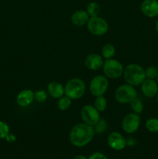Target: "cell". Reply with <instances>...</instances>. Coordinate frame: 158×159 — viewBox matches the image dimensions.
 I'll use <instances>...</instances> for the list:
<instances>
[{
	"label": "cell",
	"mask_w": 158,
	"mask_h": 159,
	"mask_svg": "<svg viewBox=\"0 0 158 159\" xmlns=\"http://www.w3.org/2000/svg\"><path fill=\"white\" fill-rule=\"evenodd\" d=\"M88 159H108V158L101 152H94L92 155H90Z\"/></svg>",
	"instance_id": "4316f807"
},
{
	"label": "cell",
	"mask_w": 158,
	"mask_h": 159,
	"mask_svg": "<svg viewBox=\"0 0 158 159\" xmlns=\"http://www.w3.org/2000/svg\"><path fill=\"white\" fill-rule=\"evenodd\" d=\"M108 87V81L103 75H97L91 79L89 89L94 96H103L106 93Z\"/></svg>",
	"instance_id": "52a82bcc"
},
{
	"label": "cell",
	"mask_w": 158,
	"mask_h": 159,
	"mask_svg": "<svg viewBox=\"0 0 158 159\" xmlns=\"http://www.w3.org/2000/svg\"><path fill=\"white\" fill-rule=\"evenodd\" d=\"M108 146L115 151H121L126 146V141L121 134L118 132H112L107 138Z\"/></svg>",
	"instance_id": "30bf717a"
},
{
	"label": "cell",
	"mask_w": 158,
	"mask_h": 159,
	"mask_svg": "<svg viewBox=\"0 0 158 159\" xmlns=\"http://www.w3.org/2000/svg\"><path fill=\"white\" fill-rule=\"evenodd\" d=\"M140 8L143 13L150 18L158 15V2L156 0H144Z\"/></svg>",
	"instance_id": "4fadbf2b"
},
{
	"label": "cell",
	"mask_w": 158,
	"mask_h": 159,
	"mask_svg": "<svg viewBox=\"0 0 158 159\" xmlns=\"http://www.w3.org/2000/svg\"><path fill=\"white\" fill-rule=\"evenodd\" d=\"M71 105V99L68 96H62L60 99H58V102H57V107L61 111H65L68 110Z\"/></svg>",
	"instance_id": "d6986e66"
},
{
	"label": "cell",
	"mask_w": 158,
	"mask_h": 159,
	"mask_svg": "<svg viewBox=\"0 0 158 159\" xmlns=\"http://www.w3.org/2000/svg\"><path fill=\"white\" fill-rule=\"evenodd\" d=\"M9 134V127L4 121H0V139H4Z\"/></svg>",
	"instance_id": "484cf974"
},
{
	"label": "cell",
	"mask_w": 158,
	"mask_h": 159,
	"mask_svg": "<svg viewBox=\"0 0 158 159\" xmlns=\"http://www.w3.org/2000/svg\"><path fill=\"white\" fill-rule=\"evenodd\" d=\"M129 103L133 112L136 113V114H139L143 110V102L140 99H138V98L136 97L135 99H133Z\"/></svg>",
	"instance_id": "ffe728a7"
},
{
	"label": "cell",
	"mask_w": 158,
	"mask_h": 159,
	"mask_svg": "<svg viewBox=\"0 0 158 159\" xmlns=\"http://www.w3.org/2000/svg\"><path fill=\"white\" fill-rule=\"evenodd\" d=\"M81 120L85 124L90 126H94L100 119L99 112L94 108V106L88 104L82 107L81 111Z\"/></svg>",
	"instance_id": "9c48e42d"
},
{
	"label": "cell",
	"mask_w": 158,
	"mask_h": 159,
	"mask_svg": "<svg viewBox=\"0 0 158 159\" xmlns=\"http://www.w3.org/2000/svg\"><path fill=\"white\" fill-rule=\"evenodd\" d=\"M146 77L150 79H156L158 75V69L154 66H150L145 70Z\"/></svg>",
	"instance_id": "cb8c5ba5"
},
{
	"label": "cell",
	"mask_w": 158,
	"mask_h": 159,
	"mask_svg": "<svg viewBox=\"0 0 158 159\" xmlns=\"http://www.w3.org/2000/svg\"><path fill=\"white\" fill-rule=\"evenodd\" d=\"M140 125V117L135 113H128L124 116L122 122V127L127 134H133L139 129Z\"/></svg>",
	"instance_id": "ba28073f"
},
{
	"label": "cell",
	"mask_w": 158,
	"mask_h": 159,
	"mask_svg": "<svg viewBox=\"0 0 158 159\" xmlns=\"http://www.w3.org/2000/svg\"><path fill=\"white\" fill-rule=\"evenodd\" d=\"M94 107L99 112L105 111L107 107V100L103 96H96L94 101Z\"/></svg>",
	"instance_id": "ac0fdd59"
},
{
	"label": "cell",
	"mask_w": 158,
	"mask_h": 159,
	"mask_svg": "<svg viewBox=\"0 0 158 159\" xmlns=\"http://www.w3.org/2000/svg\"><path fill=\"white\" fill-rule=\"evenodd\" d=\"M94 134L95 133L92 126L85 123L76 124L70 131V141L75 147L81 148L89 144L92 141Z\"/></svg>",
	"instance_id": "6da1fadb"
},
{
	"label": "cell",
	"mask_w": 158,
	"mask_h": 159,
	"mask_svg": "<svg viewBox=\"0 0 158 159\" xmlns=\"http://www.w3.org/2000/svg\"><path fill=\"white\" fill-rule=\"evenodd\" d=\"M102 68L104 74L109 79H118L123 75V66L116 59H106V61H104Z\"/></svg>",
	"instance_id": "5b68a950"
},
{
	"label": "cell",
	"mask_w": 158,
	"mask_h": 159,
	"mask_svg": "<svg viewBox=\"0 0 158 159\" xmlns=\"http://www.w3.org/2000/svg\"><path fill=\"white\" fill-rule=\"evenodd\" d=\"M73 159H88L84 155H77V156L74 157Z\"/></svg>",
	"instance_id": "f1b7e54d"
},
{
	"label": "cell",
	"mask_w": 158,
	"mask_h": 159,
	"mask_svg": "<svg viewBox=\"0 0 158 159\" xmlns=\"http://www.w3.org/2000/svg\"><path fill=\"white\" fill-rule=\"evenodd\" d=\"M93 128H94V133L99 134H103L107 129L106 120L104 119H99V120L93 126Z\"/></svg>",
	"instance_id": "603a6c76"
},
{
	"label": "cell",
	"mask_w": 158,
	"mask_h": 159,
	"mask_svg": "<svg viewBox=\"0 0 158 159\" xmlns=\"http://www.w3.org/2000/svg\"><path fill=\"white\" fill-rule=\"evenodd\" d=\"M155 27H156V32L158 33V20H157V21H156V26H155Z\"/></svg>",
	"instance_id": "f546056e"
},
{
	"label": "cell",
	"mask_w": 158,
	"mask_h": 159,
	"mask_svg": "<svg viewBox=\"0 0 158 159\" xmlns=\"http://www.w3.org/2000/svg\"><path fill=\"white\" fill-rule=\"evenodd\" d=\"M156 100H157V102H158V93H157V94H156Z\"/></svg>",
	"instance_id": "4dcf8cb0"
},
{
	"label": "cell",
	"mask_w": 158,
	"mask_h": 159,
	"mask_svg": "<svg viewBox=\"0 0 158 159\" xmlns=\"http://www.w3.org/2000/svg\"><path fill=\"white\" fill-rule=\"evenodd\" d=\"M156 83H157V85H158V75H157V77H156Z\"/></svg>",
	"instance_id": "1f68e13d"
},
{
	"label": "cell",
	"mask_w": 158,
	"mask_h": 159,
	"mask_svg": "<svg viewBox=\"0 0 158 159\" xmlns=\"http://www.w3.org/2000/svg\"><path fill=\"white\" fill-rule=\"evenodd\" d=\"M6 139L8 142H14V141H15V137L14 136L13 134H9L6 136Z\"/></svg>",
	"instance_id": "83f0119b"
},
{
	"label": "cell",
	"mask_w": 158,
	"mask_h": 159,
	"mask_svg": "<svg viewBox=\"0 0 158 159\" xmlns=\"http://www.w3.org/2000/svg\"><path fill=\"white\" fill-rule=\"evenodd\" d=\"M88 30L92 35L102 36L108 30V24L105 20L102 17H91L87 23Z\"/></svg>",
	"instance_id": "8992f818"
},
{
	"label": "cell",
	"mask_w": 158,
	"mask_h": 159,
	"mask_svg": "<svg viewBox=\"0 0 158 159\" xmlns=\"http://www.w3.org/2000/svg\"><path fill=\"white\" fill-rule=\"evenodd\" d=\"M124 79L127 84L133 86H139L147 79L145 70L137 64H130L124 68Z\"/></svg>",
	"instance_id": "7a4b0ae2"
},
{
	"label": "cell",
	"mask_w": 158,
	"mask_h": 159,
	"mask_svg": "<svg viewBox=\"0 0 158 159\" xmlns=\"http://www.w3.org/2000/svg\"><path fill=\"white\" fill-rule=\"evenodd\" d=\"M101 53L103 58L110 59L116 54V48L111 43H106L102 47Z\"/></svg>",
	"instance_id": "e0dca14e"
},
{
	"label": "cell",
	"mask_w": 158,
	"mask_h": 159,
	"mask_svg": "<svg viewBox=\"0 0 158 159\" xmlns=\"http://www.w3.org/2000/svg\"><path fill=\"white\" fill-rule=\"evenodd\" d=\"M90 19V16L85 10H77L71 15V21L74 26H82L87 24Z\"/></svg>",
	"instance_id": "9a60e30c"
},
{
	"label": "cell",
	"mask_w": 158,
	"mask_h": 159,
	"mask_svg": "<svg viewBox=\"0 0 158 159\" xmlns=\"http://www.w3.org/2000/svg\"><path fill=\"white\" fill-rule=\"evenodd\" d=\"M86 86L82 79L74 78L68 81L64 86V94L71 99H81L85 95Z\"/></svg>",
	"instance_id": "3957f363"
},
{
	"label": "cell",
	"mask_w": 158,
	"mask_h": 159,
	"mask_svg": "<svg viewBox=\"0 0 158 159\" xmlns=\"http://www.w3.org/2000/svg\"><path fill=\"white\" fill-rule=\"evenodd\" d=\"M47 99V93L43 90H37L34 93V99L38 102H43Z\"/></svg>",
	"instance_id": "d4e9b609"
},
{
	"label": "cell",
	"mask_w": 158,
	"mask_h": 159,
	"mask_svg": "<svg viewBox=\"0 0 158 159\" xmlns=\"http://www.w3.org/2000/svg\"><path fill=\"white\" fill-rule=\"evenodd\" d=\"M48 94L54 99H60L64 95V87L58 82H51L47 85Z\"/></svg>",
	"instance_id": "2e32d148"
},
{
	"label": "cell",
	"mask_w": 158,
	"mask_h": 159,
	"mask_svg": "<svg viewBox=\"0 0 158 159\" xmlns=\"http://www.w3.org/2000/svg\"><path fill=\"white\" fill-rule=\"evenodd\" d=\"M145 127L149 131L153 133H158V119L150 118L146 121Z\"/></svg>",
	"instance_id": "7402d4cb"
},
{
	"label": "cell",
	"mask_w": 158,
	"mask_h": 159,
	"mask_svg": "<svg viewBox=\"0 0 158 159\" xmlns=\"http://www.w3.org/2000/svg\"><path fill=\"white\" fill-rule=\"evenodd\" d=\"M143 94L148 98H153L158 93V85L153 79H146L141 84Z\"/></svg>",
	"instance_id": "7c38bea8"
},
{
	"label": "cell",
	"mask_w": 158,
	"mask_h": 159,
	"mask_svg": "<svg viewBox=\"0 0 158 159\" xmlns=\"http://www.w3.org/2000/svg\"><path fill=\"white\" fill-rule=\"evenodd\" d=\"M137 96V93L134 86L129 84L121 85L115 93V98L119 103H129Z\"/></svg>",
	"instance_id": "277c9868"
},
{
	"label": "cell",
	"mask_w": 158,
	"mask_h": 159,
	"mask_svg": "<svg viewBox=\"0 0 158 159\" xmlns=\"http://www.w3.org/2000/svg\"><path fill=\"white\" fill-rule=\"evenodd\" d=\"M87 12L91 17L98 16L100 12V6L95 2H91L87 6Z\"/></svg>",
	"instance_id": "44dd1931"
},
{
	"label": "cell",
	"mask_w": 158,
	"mask_h": 159,
	"mask_svg": "<svg viewBox=\"0 0 158 159\" xmlns=\"http://www.w3.org/2000/svg\"><path fill=\"white\" fill-rule=\"evenodd\" d=\"M34 100V93L30 89L22 90L16 96V103L21 107H26Z\"/></svg>",
	"instance_id": "5bb4252c"
},
{
	"label": "cell",
	"mask_w": 158,
	"mask_h": 159,
	"mask_svg": "<svg viewBox=\"0 0 158 159\" xmlns=\"http://www.w3.org/2000/svg\"><path fill=\"white\" fill-rule=\"evenodd\" d=\"M85 64V66L88 69L91 70V71H96V70L100 69L103 66V57L96 53H91L86 57Z\"/></svg>",
	"instance_id": "8fae6325"
}]
</instances>
